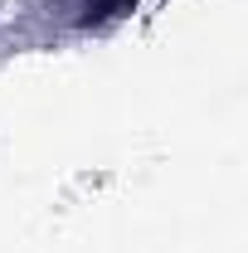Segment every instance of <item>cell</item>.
Listing matches in <instances>:
<instances>
[{"label":"cell","mask_w":248,"mask_h":253,"mask_svg":"<svg viewBox=\"0 0 248 253\" xmlns=\"http://www.w3.org/2000/svg\"><path fill=\"white\" fill-rule=\"evenodd\" d=\"M131 5H136V0H88V15H83V20L93 25V20H107V15H117V10H131Z\"/></svg>","instance_id":"cell-1"}]
</instances>
